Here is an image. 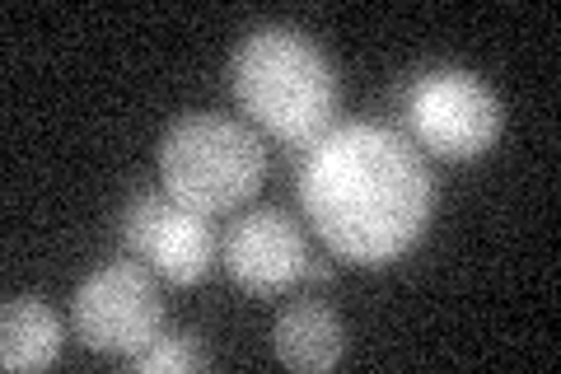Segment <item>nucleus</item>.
<instances>
[{
	"label": "nucleus",
	"instance_id": "f257e3e1",
	"mask_svg": "<svg viewBox=\"0 0 561 374\" xmlns=\"http://www.w3.org/2000/svg\"><path fill=\"white\" fill-rule=\"evenodd\" d=\"M300 206L328 253L383 267L426 235L440 183L426 155L379 122H346L313 140L300 159Z\"/></svg>",
	"mask_w": 561,
	"mask_h": 374
},
{
	"label": "nucleus",
	"instance_id": "f03ea898",
	"mask_svg": "<svg viewBox=\"0 0 561 374\" xmlns=\"http://www.w3.org/2000/svg\"><path fill=\"white\" fill-rule=\"evenodd\" d=\"M230 89L243 117L295 150H309L337 127V70L309 33L290 24H262L234 47Z\"/></svg>",
	"mask_w": 561,
	"mask_h": 374
},
{
	"label": "nucleus",
	"instance_id": "7ed1b4c3",
	"mask_svg": "<svg viewBox=\"0 0 561 374\" xmlns=\"http://www.w3.org/2000/svg\"><path fill=\"white\" fill-rule=\"evenodd\" d=\"M267 178V146L253 127L220 113H187L160 136V188L197 216L253 202Z\"/></svg>",
	"mask_w": 561,
	"mask_h": 374
},
{
	"label": "nucleus",
	"instance_id": "20e7f679",
	"mask_svg": "<svg viewBox=\"0 0 561 374\" xmlns=\"http://www.w3.org/2000/svg\"><path fill=\"white\" fill-rule=\"evenodd\" d=\"M402 127L416 150L445 159V165H468L501 140L505 109L482 76L435 66L416 70L402 84Z\"/></svg>",
	"mask_w": 561,
	"mask_h": 374
},
{
	"label": "nucleus",
	"instance_id": "39448f33",
	"mask_svg": "<svg viewBox=\"0 0 561 374\" xmlns=\"http://www.w3.org/2000/svg\"><path fill=\"white\" fill-rule=\"evenodd\" d=\"M70 324H76V337L90 351L131 361L136 351H146L164 332V299L140 262H108L80 281Z\"/></svg>",
	"mask_w": 561,
	"mask_h": 374
},
{
	"label": "nucleus",
	"instance_id": "423d86ee",
	"mask_svg": "<svg viewBox=\"0 0 561 374\" xmlns=\"http://www.w3.org/2000/svg\"><path fill=\"white\" fill-rule=\"evenodd\" d=\"M122 243L136 262H150L154 276L169 286H197L216 262V235L210 216H197L169 197L164 188L136 192L122 211Z\"/></svg>",
	"mask_w": 561,
	"mask_h": 374
},
{
	"label": "nucleus",
	"instance_id": "0eeeda50",
	"mask_svg": "<svg viewBox=\"0 0 561 374\" xmlns=\"http://www.w3.org/2000/svg\"><path fill=\"white\" fill-rule=\"evenodd\" d=\"M220 262L234 286L257 299L300 286L309 272V239L280 206H257L225 229Z\"/></svg>",
	"mask_w": 561,
	"mask_h": 374
},
{
	"label": "nucleus",
	"instance_id": "6e6552de",
	"mask_svg": "<svg viewBox=\"0 0 561 374\" xmlns=\"http://www.w3.org/2000/svg\"><path fill=\"white\" fill-rule=\"evenodd\" d=\"M276 361L305 374H323L346 355V328L323 299H295L272 328Z\"/></svg>",
	"mask_w": 561,
	"mask_h": 374
},
{
	"label": "nucleus",
	"instance_id": "1a4fd4ad",
	"mask_svg": "<svg viewBox=\"0 0 561 374\" xmlns=\"http://www.w3.org/2000/svg\"><path fill=\"white\" fill-rule=\"evenodd\" d=\"M66 328L51 305L33 295H14L0 309V365L5 370H47L57 365Z\"/></svg>",
	"mask_w": 561,
	"mask_h": 374
},
{
	"label": "nucleus",
	"instance_id": "9d476101",
	"mask_svg": "<svg viewBox=\"0 0 561 374\" xmlns=\"http://www.w3.org/2000/svg\"><path fill=\"white\" fill-rule=\"evenodd\" d=\"M206 365V347L192 332H160L146 351L131 355V370L140 374H192Z\"/></svg>",
	"mask_w": 561,
	"mask_h": 374
}]
</instances>
